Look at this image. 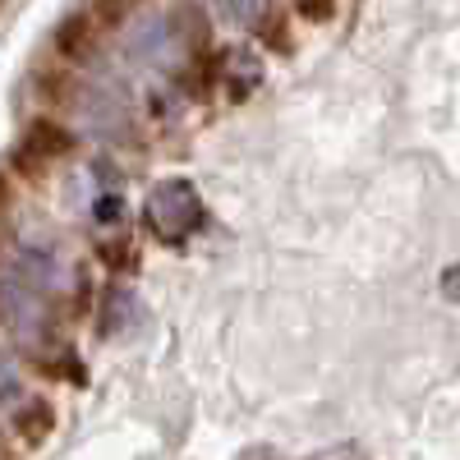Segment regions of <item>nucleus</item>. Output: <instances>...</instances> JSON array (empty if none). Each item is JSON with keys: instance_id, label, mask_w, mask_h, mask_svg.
<instances>
[{"instance_id": "3", "label": "nucleus", "mask_w": 460, "mask_h": 460, "mask_svg": "<svg viewBox=\"0 0 460 460\" xmlns=\"http://www.w3.org/2000/svg\"><path fill=\"white\" fill-rule=\"evenodd\" d=\"M74 147L69 129L51 125V120H32L28 134L19 138V162L32 166V162H51V157H65V152Z\"/></svg>"}, {"instance_id": "2", "label": "nucleus", "mask_w": 460, "mask_h": 460, "mask_svg": "<svg viewBox=\"0 0 460 460\" xmlns=\"http://www.w3.org/2000/svg\"><path fill=\"white\" fill-rule=\"evenodd\" d=\"M129 56L147 69H175L184 60V32H180V19L175 14H162V19H147L129 32Z\"/></svg>"}, {"instance_id": "5", "label": "nucleus", "mask_w": 460, "mask_h": 460, "mask_svg": "<svg viewBox=\"0 0 460 460\" xmlns=\"http://www.w3.org/2000/svg\"><path fill=\"white\" fill-rule=\"evenodd\" d=\"M212 10L226 19V23H235V28H249L258 14H262V0H212Z\"/></svg>"}, {"instance_id": "9", "label": "nucleus", "mask_w": 460, "mask_h": 460, "mask_svg": "<svg viewBox=\"0 0 460 460\" xmlns=\"http://www.w3.org/2000/svg\"><path fill=\"white\" fill-rule=\"evenodd\" d=\"M447 295H460V267H451V277H447Z\"/></svg>"}, {"instance_id": "7", "label": "nucleus", "mask_w": 460, "mask_h": 460, "mask_svg": "<svg viewBox=\"0 0 460 460\" xmlns=\"http://www.w3.org/2000/svg\"><path fill=\"white\" fill-rule=\"evenodd\" d=\"M138 0H97V19L106 23H125V14H134Z\"/></svg>"}, {"instance_id": "1", "label": "nucleus", "mask_w": 460, "mask_h": 460, "mask_svg": "<svg viewBox=\"0 0 460 460\" xmlns=\"http://www.w3.org/2000/svg\"><path fill=\"white\" fill-rule=\"evenodd\" d=\"M203 208H199V194H194V184L189 180H162L157 189H152V199H147V221L157 235L166 240H180L189 235V230L199 226Z\"/></svg>"}, {"instance_id": "8", "label": "nucleus", "mask_w": 460, "mask_h": 460, "mask_svg": "<svg viewBox=\"0 0 460 460\" xmlns=\"http://www.w3.org/2000/svg\"><path fill=\"white\" fill-rule=\"evenodd\" d=\"M336 0H299V14H309V19H327L332 14Z\"/></svg>"}, {"instance_id": "4", "label": "nucleus", "mask_w": 460, "mask_h": 460, "mask_svg": "<svg viewBox=\"0 0 460 460\" xmlns=\"http://www.w3.org/2000/svg\"><path fill=\"white\" fill-rule=\"evenodd\" d=\"M88 42H93V19L88 14H74V19H65L56 28V51L60 56H84Z\"/></svg>"}, {"instance_id": "6", "label": "nucleus", "mask_w": 460, "mask_h": 460, "mask_svg": "<svg viewBox=\"0 0 460 460\" xmlns=\"http://www.w3.org/2000/svg\"><path fill=\"white\" fill-rule=\"evenodd\" d=\"M47 429H51V405H32V410L23 414V438H28V442H37Z\"/></svg>"}, {"instance_id": "10", "label": "nucleus", "mask_w": 460, "mask_h": 460, "mask_svg": "<svg viewBox=\"0 0 460 460\" xmlns=\"http://www.w3.org/2000/svg\"><path fill=\"white\" fill-rule=\"evenodd\" d=\"M0 203H5V180H0Z\"/></svg>"}]
</instances>
